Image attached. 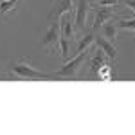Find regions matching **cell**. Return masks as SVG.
I'll list each match as a JSON object with an SVG mask.
<instances>
[{
	"mask_svg": "<svg viewBox=\"0 0 135 135\" xmlns=\"http://www.w3.org/2000/svg\"><path fill=\"white\" fill-rule=\"evenodd\" d=\"M124 6L130 11H133V13H135V0H124Z\"/></svg>",
	"mask_w": 135,
	"mask_h": 135,
	"instance_id": "obj_16",
	"label": "cell"
},
{
	"mask_svg": "<svg viewBox=\"0 0 135 135\" xmlns=\"http://www.w3.org/2000/svg\"><path fill=\"white\" fill-rule=\"evenodd\" d=\"M115 16V6H99V9L95 11V16L92 22V31H99L108 20H112Z\"/></svg>",
	"mask_w": 135,
	"mask_h": 135,
	"instance_id": "obj_5",
	"label": "cell"
},
{
	"mask_svg": "<svg viewBox=\"0 0 135 135\" xmlns=\"http://www.w3.org/2000/svg\"><path fill=\"white\" fill-rule=\"evenodd\" d=\"M90 9H92L90 0H78V6L74 9V27L78 31H85L86 29V18H88Z\"/></svg>",
	"mask_w": 135,
	"mask_h": 135,
	"instance_id": "obj_3",
	"label": "cell"
},
{
	"mask_svg": "<svg viewBox=\"0 0 135 135\" xmlns=\"http://www.w3.org/2000/svg\"><path fill=\"white\" fill-rule=\"evenodd\" d=\"M58 47H60V52H61V58L63 60H67V58H69V47H70V40H67V38H61V36H60V45H58Z\"/></svg>",
	"mask_w": 135,
	"mask_h": 135,
	"instance_id": "obj_13",
	"label": "cell"
},
{
	"mask_svg": "<svg viewBox=\"0 0 135 135\" xmlns=\"http://www.w3.org/2000/svg\"><path fill=\"white\" fill-rule=\"evenodd\" d=\"M74 0H58L49 15V20H60L63 15H74Z\"/></svg>",
	"mask_w": 135,
	"mask_h": 135,
	"instance_id": "obj_6",
	"label": "cell"
},
{
	"mask_svg": "<svg viewBox=\"0 0 135 135\" xmlns=\"http://www.w3.org/2000/svg\"><path fill=\"white\" fill-rule=\"evenodd\" d=\"M88 51H90V49H88ZM88 51H83V52H79V54H76V56H72V60H69L56 74H52V79H56V78H72V79L78 78L81 67H83L85 61L88 60Z\"/></svg>",
	"mask_w": 135,
	"mask_h": 135,
	"instance_id": "obj_1",
	"label": "cell"
},
{
	"mask_svg": "<svg viewBox=\"0 0 135 135\" xmlns=\"http://www.w3.org/2000/svg\"><path fill=\"white\" fill-rule=\"evenodd\" d=\"M108 61H110V60L106 58V54L97 47V51H94V56H92V60H90V76H92L94 79H97L99 70H101Z\"/></svg>",
	"mask_w": 135,
	"mask_h": 135,
	"instance_id": "obj_7",
	"label": "cell"
},
{
	"mask_svg": "<svg viewBox=\"0 0 135 135\" xmlns=\"http://www.w3.org/2000/svg\"><path fill=\"white\" fill-rule=\"evenodd\" d=\"M95 42V34L92 32H86L83 38L79 40V43L76 45V52H72V56H76V54H79V52H83V51H88L90 47H92V43Z\"/></svg>",
	"mask_w": 135,
	"mask_h": 135,
	"instance_id": "obj_11",
	"label": "cell"
},
{
	"mask_svg": "<svg viewBox=\"0 0 135 135\" xmlns=\"http://www.w3.org/2000/svg\"><path fill=\"white\" fill-rule=\"evenodd\" d=\"M74 15H63L60 18V36L61 38H67L72 42L74 36H76V27H74Z\"/></svg>",
	"mask_w": 135,
	"mask_h": 135,
	"instance_id": "obj_8",
	"label": "cell"
},
{
	"mask_svg": "<svg viewBox=\"0 0 135 135\" xmlns=\"http://www.w3.org/2000/svg\"><path fill=\"white\" fill-rule=\"evenodd\" d=\"M95 43H97V47L106 54V58H108L110 61H115V60H117V47H115V43L108 42V40L103 38L101 34L95 36Z\"/></svg>",
	"mask_w": 135,
	"mask_h": 135,
	"instance_id": "obj_9",
	"label": "cell"
},
{
	"mask_svg": "<svg viewBox=\"0 0 135 135\" xmlns=\"http://www.w3.org/2000/svg\"><path fill=\"white\" fill-rule=\"evenodd\" d=\"M20 0H0V15H7L9 11H13L16 7Z\"/></svg>",
	"mask_w": 135,
	"mask_h": 135,
	"instance_id": "obj_12",
	"label": "cell"
},
{
	"mask_svg": "<svg viewBox=\"0 0 135 135\" xmlns=\"http://www.w3.org/2000/svg\"><path fill=\"white\" fill-rule=\"evenodd\" d=\"M40 45H42L43 49L51 51V52H54L58 49V45H60V23L58 22H54V23L49 25V29L45 31Z\"/></svg>",
	"mask_w": 135,
	"mask_h": 135,
	"instance_id": "obj_4",
	"label": "cell"
},
{
	"mask_svg": "<svg viewBox=\"0 0 135 135\" xmlns=\"http://www.w3.org/2000/svg\"><path fill=\"white\" fill-rule=\"evenodd\" d=\"M133 32H135V29H133Z\"/></svg>",
	"mask_w": 135,
	"mask_h": 135,
	"instance_id": "obj_17",
	"label": "cell"
},
{
	"mask_svg": "<svg viewBox=\"0 0 135 135\" xmlns=\"http://www.w3.org/2000/svg\"><path fill=\"white\" fill-rule=\"evenodd\" d=\"M97 4H99V6H117L119 0H99Z\"/></svg>",
	"mask_w": 135,
	"mask_h": 135,
	"instance_id": "obj_15",
	"label": "cell"
},
{
	"mask_svg": "<svg viewBox=\"0 0 135 135\" xmlns=\"http://www.w3.org/2000/svg\"><path fill=\"white\" fill-rule=\"evenodd\" d=\"M117 29H135V18L119 20V22H117Z\"/></svg>",
	"mask_w": 135,
	"mask_h": 135,
	"instance_id": "obj_14",
	"label": "cell"
},
{
	"mask_svg": "<svg viewBox=\"0 0 135 135\" xmlns=\"http://www.w3.org/2000/svg\"><path fill=\"white\" fill-rule=\"evenodd\" d=\"M99 31H101V36H103V38H106L108 42L117 43V22L108 20L103 27L99 29Z\"/></svg>",
	"mask_w": 135,
	"mask_h": 135,
	"instance_id": "obj_10",
	"label": "cell"
},
{
	"mask_svg": "<svg viewBox=\"0 0 135 135\" xmlns=\"http://www.w3.org/2000/svg\"><path fill=\"white\" fill-rule=\"evenodd\" d=\"M9 72L20 79H52V74H45V72H40L38 69H34L32 65L25 63L23 60L20 61L13 63L9 67Z\"/></svg>",
	"mask_w": 135,
	"mask_h": 135,
	"instance_id": "obj_2",
	"label": "cell"
}]
</instances>
